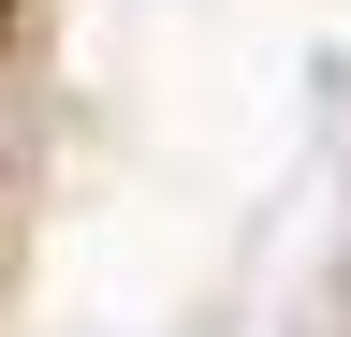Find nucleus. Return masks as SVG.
Here are the masks:
<instances>
[{
  "mask_svg": "<svg viewBox=\"0 0 351 337\" xmlns=\"http://www.w3.org/2000/svg\"><path fill=\"white\" fill-rule=\"evenodd\" d=\"M0 30H15V0H0Z\"/></svg>",
  "mask_w": 351,
  "mask_h": 337,
  "instance_id": "f257e3e1",
  "label": "nucleus"
}]
</instances>
